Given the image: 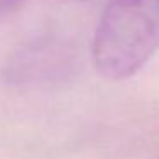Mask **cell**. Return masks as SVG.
<instances>
[{
    "label": "cell",
    "mask_w": 159,
    "mask_h": 159,
    "mask_svg": "<svg viewBox=\"0 0 159 159\" xmlns=\"http://www.w3.org/2000/svg\"><path fill=\"white\" fill-rule=\"evenodd\" d=\"M19 0H0V5H5V7H7V5H14V4H17Z\"/></svg>",
    "instance_id": "obj_2"
},
{
    "label": "cell",
    "mask_w": 159,
    "mask_h": 159,
    "mask_svg": "<svg viewBox=\"0 0 159 159\" xmlns=\"http://www.w3.org/2000/svg\"><path fill=\"white\" fill-rule=\"evenodd\" d=\"M159 48V0H110L93 41L96 69L108 79H125Z\"/></svg>",
    "instance_id": "obj_1"
}]
</instances>
